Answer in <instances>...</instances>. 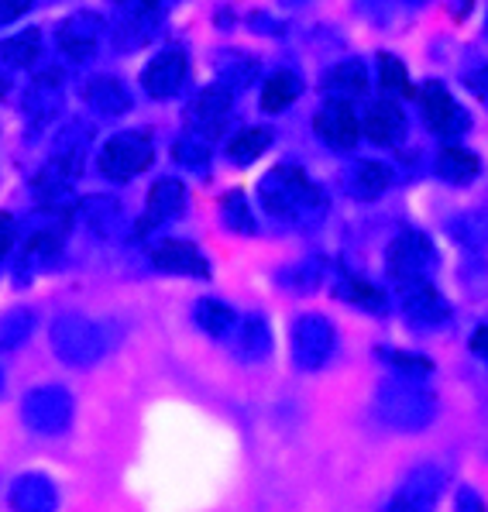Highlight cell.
Here are the masks:
<instances>
[{"instance_id":"19","label":"cell","mask_w":488,"mask_h":512,"mask_svg":"<svg viewBox=\"0 0 488 512\" xmlns=\"http://www.w3.org/2000/svg\"><path fill=\"white\" fill-rule=\"evenodd\" d=\"M389 186V172L379 162H361L358 172H354V189L358 196H379L382 189Z\"/></svg>"},{"instance_id":"25","label":"cell","mask_w":488,"mask_h":512,"mask_svg":"<svg viewBox=\"0 0 488 512\" xmlns=\"http://www.w3.org/2000/svg\"><path fill=\"white\" fill-rule=\"evenodd\" d=\"M145 4H155V0H145Z\"/></svg>"},{"instance_id":"6","label":"cell","mask_w":488,"mask_h":512,"mask_svg":"<svg viewBox=\"0 0 488 512\" xmlns=\"http://www.w3.org/2000/svg\"><path fill=\"white\" fill-rule=\"evenodd\" d=\"M155 269L162 272H183V275H210L207 258L200 255V248L190 241H162L159 248L152 251Z\"/></svg>"},{"instance_id":"21","label":"cell","mask_w":488,"mask_h":512,"mask_svg":"<svg viewBox=\"0 0 488 512\" xmlns=\"http://www.w3.org/2000/svg\"><path fill=\"white\" fill-rule=\"evenodd\" d=\"M28 7H31V0H0V25H11V21H18Z\"/></svg>"},{"instance_id":"18","label":"cell","mask_w":488,"mask_h":512,"mask_svg":"<svg viewBox=\"0 0 488 512\" xmlns=\"http://www.w3.org/2000/svg\"><path fill=\"white\" fill-rule=\"evenodd\" d=\"M379 80L389 93H403V97H413V83H409V73L406 66L396 59L392 52H382L379 55Z\"/></svg>"},{"instance_id":"23","label":"cell","mask_w":488,"mask_h":512,"mask_svg":"<svg viewBox=\"0 0 488 512\" xmlns=\"http://www.w3.org/2000/svg\"><path fill=\"white\" fill-rule=\"evenodd\" d=\"M471 351L485 354V358H488V327H478L475 330V337H471Z\"/></svg>"},{"instance_id":"15","label":"cell","mask_w":488,"mask_h":512,"mask_svg":"<svg viewBox=\"0 0 488 512\" xmlns=\"http://www.w3.org/2000/svg\"><path fill=\"white\" fill-rule=\"evenodd\" d=\"M0 55H4V62H11V66H31V62L42 55V31L38 28L18 31L14 38L0 42Z\"/></svg>"},{"instance_id":"7","label":"cell","mask_w":488,"mask_h":512,"mask_svg":"<svg viewBox=\"0 0 488 512\" xmlns=\"http://www.w3.org/2000/svg\"><path fill=\"white\" fill-rule=\"evenodd\" d=\"M97 38H100V18H93V14H73V18L62 21V28H59L62 52L76 62L90 59L93 49H97Z\"/></svg>"},{"instance_id":"5","label":"cell","mask_w":488,"mask_h":512,"mask_svg":"<svg viewBox=\"0 0 488 512\" xmlns=\"http://www.w3.org/2000/svg\"><path fill=\"white\" fill-rule=\"evenodd\" d=\"M227 117H231V90H224V86H210V90H203L190 107L193 128L207 138L224 131Z\"/></svg>"},{"instance_id":"13","label":"cell","mask_w":488,"mask_h":512,"mask_svg":"<svg viewBox=\"0 0 488 512\" xmlns=\"http://www.w3.org/2000/svg\"><path fill=\"white\" fill-rule=\"evenodd\" d=\"M324 90L334 93L337 100H351L358 97V93L368 90V73L361 62H341V66H334L330 73L324 76Z\"/></svg>"},{"instance_id":"14","label":"cell","mask_w":488,"mask_h":512,"mask_svg":"<svg viewBox=\"0 0 488 512\" xmlns=\"http://www.w3.org/2000/svg\"><path fill=\"white\" fill-rule=\"evenodd\" d=\"M303 93V83H299L296 73H289V69H279V73H272L269 80H265V90H262V110H269V114H279V110H286L293 100Z\"/></svg>"},{"instance_id":"16","label":"cell","mask_w":488,"mask_h":512,"mask_svg":"<svg viewBox=\"0 0 488 512\" xmlns=\"http://www.w3.org/2000/svg\"><path fill=\"white\" fill-rule=\"evenodd\" d=\"M269 145H272V131L269 128H244L241 135L231 138V145H227V155H231L234 162L244 165V162H255Z\"/></svg>"},{"instance_id":"17","label":"cell","mask_w":488,"mask_h":512,"mask_svg":"<svg viewBox=\"0 0 488 512\" xmlns=\"http://www.w3.org/2000/svg\"><path fill=\"white\" fill-rule=\"evenodd\" d=\"M86 100H90L93 107L107 110V114H121V110L128 107V93H124V86L117 80H93L86 86Z\"/></svg>"},{"instance_id":"3","label":"cell","mask_w":488,"mask_h":512,"mask_svg":"<svg viewBox=\"0 0 488 512\" xmlns=\"http://www.w3.org/2000/svg\"><path fill=\"white\" fill-rule=\"evenodd\" d=\"M313 128H317V135L324 138L330 148H337V152L354 148V141L361 135V121L354 117L348 100H330V104L317 114Z\"/></svg>"},{"instance_id":"8","label":"cell","mask_w":488,"mask_h":512,"mask_svg":"<svg viewBox=\"0 0 488 512\" xmlns=\"http://www.w3.org/2000/svg\"><path fill=\"white\" fill-rule=\"evenodd\" d=\"M361 131L368 135V141L375 145H392L406 135V117L392 100H379V104L368 107L365 121H361Z\"/></svg>"},{"instance_id":"4","label":"cell","mask_w":488,"mask_h":512,"mask_svg":"<svg viewBox=\"0 0 488 512\" xmlns=\"http://www.w3.org/2000/svg\"><path fill=\"white\" fill-rule=\"evenodd\" d=\"M186 80V55L169 49V52H159L152 62L145 66V73H141V86H145L152 97H172V93L183 86Z\"/></svg>"},{"instance_id":"20","label":"cell","mask_w":488,"mask_h":512,"mask_svg":"<svg viewBox=\"0 0 488 512\" xmlns=\"http://www.w3.org/2000/svg\"><path fill=\"white\" fill-rule=\"evenodd\" d=\"M255 73H258V62L251 59V55H238V59H234V66L224 69V76L231 80V86H244Z\"/></svg>"},{"instance_id":"22","label":"cell","mask_w":488,"mask_h":512,"mask_svg":"<svg viewBox=\"0 0 488 512\" xmlns=\"http://www.w3.org/2000/svg\"><path fill=\"white\" fill-rule=\"evenodd\" d=\"M468 86L478 93V97H488V69H485V73H471L468 76Z\"/></svg>"},{"instance_id":"24","label":"cell","mask_w":488,"mask_h":512,"mask_svg":"<svg viewBox=\"0 0 488 512\" xmlns=\"http://www.w3.org/2000/svg\"><path fill=\"white\" fill-rule=\"evenodd\" d=\"M458 512H485V509H482V502H478L475 495H464V502L458 506Z\"/></svg>"},{"instance_id":"11","label":"cell","mask_w":488,"mask_h":512,"mask_svg":"<svg viewBox=\"0 0 488 512\" xmlns=\"http://www.w3.org/2000/svg\"><path fill=\"white\" fill-rule=\"evenodd\" d=\"M186 207V189L179 183H172V179H162L159 186L152 189V196H148V214H145V224H162V220L176 217L179 210Z\"/></svg>"},{"instance_id":"1","label":"cell","mask_w":488,"mask_h":512,"mask_svg":"<svg viewBox=\"0 0 488 512\" xmlns=\"http://www.w3.org/2000/svg\"><path fill=\"white\" fill-rule=\"evenodd\" d=\"M152 159H155L152 141L141 135V131H128V135H117L104 145V152H100V172L107 179L124 183V179L145 172Z\"/></svg>"},{"instance_id":"2","label":"cell","mask_w":488,"mask_h":512,"mask_svg":"<svg viewBox=\"0 0 488 512\" xmlns=\"http://www.w3.org/2000/svg\"><path fill=\"white\" fill-rule=\"evenodd\" d=\"M420 104H423V117H427V128L437 131V135L454 138V135H464V131H468V114L454 104V97L444 90V83L423 86Z\"/></svg>"},{"instance_id":"12","label":"cell","mask_w":488,"mask_h":512,"mask_svg":"<svg viewBox=\"0 0 488 512\" xmlns=\"http://www.w3.org/2000/svg\"><path fill=\"white\" fill-rule=\"evenodd\" d=\"M437 172L447 179V183H471V179L482 172V165H478V155H471L468 148L461 145H447L444 152L437 155Z\"/></svg>"},{"instance_id":"10","label":"cell","mask_w":488,"mask_h":512,"mask_svg":"<svg viewBox=\"0 0 488 512\" xmlns=\"http://www.w3.org/2000/svg\"><path fill=\"white\" fill-rule=\"evenodd\" d=\"M403 286H406V310H409V317L423 320V324H437V320L447 317L444 299H440L423 279H409V282H403Z\"/></svg>"},{"instance_id":"9","label":"cell","mask_w":488,"mask_h":512,"mask_svg":"<svg viewBox=\"0 0 488 512\" xmlns=\"http://www.w3.org/2000/svg\"><path fill=\"white\" fill-rule=\"evenodd\" d=\"M427 262H430V244L423 241L420 234H406V238H399L389 248V272L403 282L420 279V272Z\"/></svg>"}]
</instances>
